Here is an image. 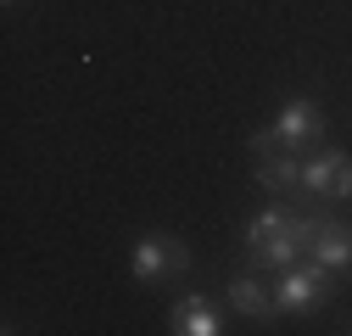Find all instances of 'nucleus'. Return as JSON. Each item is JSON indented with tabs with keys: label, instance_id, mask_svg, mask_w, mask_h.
Masks as SVG:
<instances>
[{
	"label": "nucleus",
	"instance_id": "f257e3e1",
	"mask_svg": "<svg viewBox=\"0 0 352 336\" xmlns=\"http://www.w3.org/2000/svg\"><path fill=\"white\" fill-rule=\"evenodd\" d=\"M330 291V269L314 258V264H291V269H280V286H274V303L280 308H291V314H302V308H314L319 297Z\"/></svg>",
	"mask_w": 352,
	"mask_h": 336
},
{
	"label": "nucleus",
	"instance_id": "f03ea898",
	"mask_svg": "<svg viewBox=\"0 0 352 336\" xmlns=\"http://www.w3.org/2000/svg\"><path fill=\"white\" fill-rule=\"evenodd\" d=\"M269 129H274V140H280V146H291V151H296V146H314V140L324 135V118H319V107H314V101H302V96H296V101H285V112L269 123Z\"/></svg>",
	"mask_w": 352,
	"mask_h": 336
},
{
	"label": "nucleus",
	"instance_id": "7ed1b4c3",
	"mask_svg": "<svg viewBox=\"0 0 352 336\" xmlns=\"http://www.w3.org/2000/svg\"><path fill=\"white\" fill-rule=\"evenodd\" d=\"M302 185L319 196H352V157L346 151H319L314 162H302Z\"/></svg>",
	"mask_w": 352,
	"mask_h": 336
},
{
	"label": "nucleus",
	"instance_id": "20e7f679",
	"mask_svg": "<svg viewBox=\"0 0 352 336\" xmlns=\"http://www.w3.org/2000/svg\"><path fill=\"white\" fill-rule=\"evenodd\" d=\"M168 264L185 269V246L168 241V235H140L135 241V258H129V275H135V280H157Z\"/></svg>",
	"mask_w": 352,
	"mask_h": 336
},
{
	"label": "nucleus",
	"instance_id": "39448f33",
	"mask_svg": "<svg viewBox=\"0 0 352 336\" xmlns=\"http://www.w3.org/2000/svg\"><path fill=\"white\" fill-rule=\"evenodd\" d=\"M307 252L324 264V269H352V230L336 219H319V230L307 235Z\"/></svg>",
	"mask_w": 352,
	"mask_h": 336
},
{
	"label": "nucleus",
	"instance_id": "423d86ee",
	"mask_svg": "<svg viewBox=\"0 0 352 336\" xmlns=\"http://www.w3.org/2000/svg\"><path fill=\"white\" fill-rule=\"evenodd\" d=\"M168 330H179V336H218L224 325H218V308L207 297H179L168 308Z\"/></svg>",
	"mask_w": 352,
	"mask_h": 336
},
{
	"label": "nucleus",
	"instance_id": "0eeeda50",
	"mask_svg": "<svg viewBox=\"0 0 352 336\" xmlns=\"http://www.w3.org/2000/svg\"><path fill=\"white\" fill-rule=\"evenodd\" d=\"M257 185H263V191H291V185H302V157H291V146L257 151Z\"/></svg>",
	"mask_w": 352,
	"mask_h": 336
},
{
	"label": "nucleus",
	"instance_id": "6e6552de",
	"mask_svg": "<svg viewBox=\"0 0 352 336\" xmlns=\"http://www.w3.org/2000/svg\"><path fill=\"white\" fill-rule=\"evenodd\" d=\"M230 303L241 308V314H252V319H263V314H269V291H263L252 275H235L230 280Z\"/></svg>",
	"mask_w": 352,
	"mask_h": 336
}]
</instances>
